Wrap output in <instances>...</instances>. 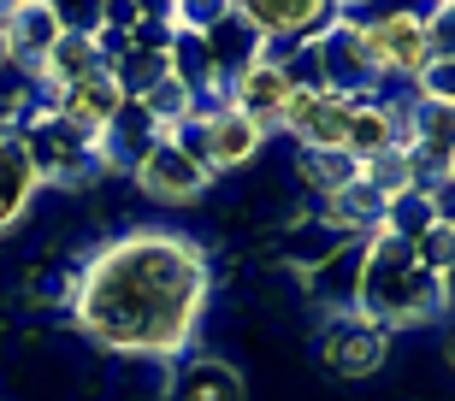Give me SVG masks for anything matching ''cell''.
Listing matches in <instances>:
<instances>
[{"label":"cell","instance_id":"obj_13","mask_svg":"<svg viewBox=\"0 0 455 401\" xmlns=\"http://www.w3.org/2000/svg\"><path fill=\"white\" fill-rule=\"evenodd\" d=\"M403 148V100L390 95H361L349 106V130H343V153L349 160H379V153Z\"/></svg>","mask_w":455,"mask_h":401},{"label":"cell","instance_id":"obj_15","mask_svg":"<svg viewBox=\"0 0 455 401\" xmlns=\"http://www.w3.org/2000/svg\"><path fill=\"white\" fill-rule=\"evenodd\" d=\"M101 71H107V59H101V48H95V35L66 30L48 53H42V66L30 71V83H36V95L48 100V95H60V89L84 83V77H101Z\"/></svg>","mask_w":455,"mask_h":401},{"label":"cell","instance_id":"obj_11","mask_svg":"<svg viewBox=\"0 0 455 401\" xmlns=\"http://www.w3.org/2000/svg\"><path fill=\"white\" fill-rule=\"evenodd\" d=\"M202 136H207V171L213 177H225V171H243L260 160V148H267V136L254 130L243 113H231L220 100H202Z\"/></svg>","mask_w":455,"mask_h":401},{"label":"cell","instance_id":"obj_5","mask_svg":"<svg viewBox=\"0 0 455 401\" xmlns=\"http://www.w3.org/2000/svg\"><path fill=\"white\" fill-rule=\"evenodd\" d=\"M124 177H131V189L142 200H154V207H196V200H207V189L220 184L213 171L196 166V160H189L178 142H166V136H160Z\"/></svg>","mask_w":455,"mask_h":401},{"label":"cell","instance_id":"obj_17","mask_svg":"<svg viewBox=\"0 0 455 401\" xmlns=\"http://www.w3.org/2000/svg\"><path fill=\"white\" fill-rule=\"evenodd\" d=\"M42 106H53V113L66 118V124H77V130H89V136H101L107 124H113V113L124 106V89L113 83V77H84V83H71V89H60V95H48Z\"/></svg>","mask_w":455,"mask_h":401},{"label":"cell","instance_id":"obj_9","mask_svg":"<svg viewBox=\"0 0 455 401\" xmlns=\"http://www.w3.org/2000/svg\"><path fill=\"white\" fill-rule=\"evenodd\" d=\"M284 100H290V83H284V71H278V59H267V48H260L254 66H243L231 83H225V106L243 113L260 136H278Z\"/></svg>","mask_w":455,"mask_h":401},{"label":"cell","instance_id":"obj_14","mask_svg":"<svg viewBox=\"0 0 455 401\" xmlns=\"http://www.w3.org/2000/svg\"><path fill=\"white\" fill-rule=\"evenodd\" d=\"M36 195H42V184H36L30 160H24V142H18V124H0V242L30 218Z\"/></svg>","mask_w":455,"mask_h":401},{"label":"cell","instance_id":"obj_16","mask_svg":"<svg viewBox=\"0 0 455 401\" xmlns=\"http://www.w3.org/2000/svg\"><path fill=\"white\" fill-rule=\"evenodd\" d=\"M0 35H6V59L24 66V71H36V66H42V53H48L66 30H60V18H53L48 0H18L12 18L0 24Z\"/></svg>","mask_w":455,"mask_h":401},{"label":"cell","instance_id":"obj_27","mask_svg":"<svg viewBox=\"0 0 455 401\" xmlns=\"http://www.w3.org/2000/svg\"><path fill=\"white\" fill-rule=\"evenodd\" d=\"M136 18H142V12H136V0H101V30H124V35H131Z\"/></svg>","mask_w":455,"mask_h":401},{"label":"cell","instance_id":"obj_12","mask_svg":"<svg viewBox=\"0 0 455 401\" xmlns=\"http://www.w3.org/2000/svg\"><path fill=\"white\" fill-rule=\"evenodd\" d=\"M166 401H249V378L225 354H178L166 372Z\"/></svg>","mask_w":455,"mask_h":401},{"label":"cell","instance_id":"obj_7","mask_svg":"<svg viewBox=\"0 0 455 401\" xmlns=\"http://www.w3.org/2000/svg\"><path fill=\"white\" fill-rule=\"evenodd\" d=\"M349 242H367V236H349L338 218H325L320 207H307V213H296L284 231H278V254H272V260L302 284V278H314L320 266H331Z\"/></svg>","mask_w":455,"mask_h":401},{"label":"cell","instance_id":"obj_21","mask_svg":"<svg viewBox=\"0 0 455 401\" xmlns=\"http://www.w3.org/2000/svg\"><path fill=\"white\" fill-rule=\"evenodd\" d=\"M107 77L136 100V95H148V89L166 77V53H160V48H124L113 66H107Z\"/></svg>","mask_w":455,"mask_h":401},{"label":"cell","instance_id":"obj_25","mask_svg":"<svg viewBox=\"0 0 455 401\" xmlns=\"http://www.w3.org/2000/svg\"><path fill=\"white\" fill-rule=\"evenodd\" d=\"M414 100H438V106H455V59H432V66L414 77Z\"/></svg>","mask_w":455,"mask_h":401},{"label":"cell","instance_id":"obj_1","mask_svg":"<svg viewBox=\"0 0 455 401\" xmlns=\"http://www.w3.org/2000/svg\"><path fill=\"white\" fill-rule=\"evenodd\" d=\"M207 295H213V254L172 224H131L107 236L71 266V325L107 354L160 360L196 349Z\"/></svg>","mask_w":455,"mask_h":401},{"label":"cell","instance_id":"obj_26","mask_svg":"<svg viewBox=\"0 0 455 401\" xmlns=\"http://www.w3.org/2000/svg\"><path fill=\"white\" fill-rule=\"evenodd\" d=\"M48 6H53V18H60V30L89 35L101 24V0H48Z\"/></svg>","mask_w":455,"mask_h":401},{"label":"cell","instance_id":"obj_22","mask_svg":"<svg viewBox=\"0 0 455 401\" xmlns=\"http://www.w3.org/2000/svg\"><path fill=\"white\" fill-rule=\"evenodd\" d=\"M414 260H420L426 271H438V278L455 271V224L450 218H432V224L414 236Z\"/></svg>","mask_w":455,"mask_h":401},{"label":"cell","instance_id":"obj_18","mask_svg":"<svg viewBox=\"0 0 455 401\" xmlns=\"http://www.w3.org/2000/svg\"><path fill=\"white\" fill-rule=\"evenodd\" d=\"M290 171H296L302 195L314 200V207H325L331 195H343V189H349L355 177H361V160H349L343 148H296Z\"/></svg>","mask_w":455,"mask_h":401},{"label":"cell","instance_id":"obj_24","mask_svg":"<svg viewBox=\"0 0 455 401\" xmlns=\"http://www.w3.org/2000/svg\"><path fill=\"white\" fill-rule=\"evenodd\" d=\"M220 18H231V0H172V30L207 35Z\"/></svg>","mask_w":455,"mask_h":401},{"label":"cell","instance_id":"obj_20","mask_svg":"<svg viewBox=\"0 0 455 401\" xmlns=\"http://www.w3.org/2000/svg\"><path fill=\"white\" fill-rule=\"evenodd\" d=\"M136 100L148 106V118H154V124H160V136H172V130H178V124H189V118L202 113V100L189 95V89L178 83V77H160V83H154L148 95H136Z\"/></svg>","mask_w":455,"mask_h":401},{"label":"cell","instance_id":"obj_23","mask_svg":"<svg viewBox=\"0 0 455 401\" xmlns=\"http://www.w3.org/2000/svg\"><path fill=\"white\" fill-rule=\"evenodd\" d=\"M24 301H30V307H66L71 301V266H60V271L30 266L24 271Z\"/></svg>","mask_w":455,"mask_h":401},{"label":"cell","instance_id":"obj_2","mask_svg":"<svg viewBox=\"0 0 455 401\" xmlns=\"http://www.w3.org/2000/svg\"><path fill=\"white\" fill-rule=\"evenodd\" d=\"M355 313L396 331H426L450 313V278L414 260V242L396 231H372L361 242V278H355Z\"/></svg>","mask_w":455,"mask_h":401},{"label":"cell","instance_id":"obj_8","mask_svg":"<svg viewBox=\"0 0 455 401\" xmlns=\"http://www.w3.org/2000/svg\"><path fill=\"white\" fill-rule=\"evenodd\" d=\"M349 106H355V95H338V89H290L278 136H290L296 148H343Z\"/></svg>","mask_w":455,"mask_h":401},{"label":"cell","instance_id":"obj_28","mask_svg":"<svg viewBox=\"0 0 455 401\" xmlns=\"http://www.w3.org/2000/svg\"><path fill=\"white\" fill-rule=\"evenodd\" d=\"M0 66H12V59H6V35H0Z\"/></svg>","mask_w":455,"mask_h":401},{"label":"cell","instance_id":"obj_10","mask_svg":"<svg viewBox=\"0 0 455 401\" xmlns=\"http://www.w3.org/2000/svg\"><path fill=\"white\" fill-rule=\"evenodd\" d=\"M314 53H320V83L338 89V95H379V77L367 66V48H361V30H355L349 18H338L331 30L314 35Z\"/></svg>","mask_w":455,"mask_h":401},{"label":"cell","instance_id":"obj_3","mask_svg":"<svg viewBox=\"0 0 455 401\" xmlns=\"http://www.w3.org/2000/svg\"><path fill=\"white\" fill-rule=\"evenodd\" d=\"M18 142H24V160H30L42 189H89L107 177L101 136L66 124L53 106H42V95H36V113L18 124Z\"/></svg>","mask_w":455,"mask_h":401},{"label":"cell","instance_id":"obj_6","mask_svg":"<svg viewBox=\"0 0 455 401\" xmlns=\"http://www.w3.org/2000/svg\"><path fill=\"white\" fill-rule=\"evenodd\" d=\"M343 0H231V12L249 24L267 48H302L338 24Z\"/></svg>","mask_w":455,"mask_h":401},{"label":"cell","instance_id":"obj_4","mask_svg":"<svg viewBox=\"0 0 455 401\" xmlns=\"http://www.w3.org/2000/svg\"><path fill=\"white\" fill-rule=\"evenodd\" d=\"M314 354H320V366L343 384H367L379 378L390 360V331L385 325H372L349 307V313H325L320 336H314Z\"/></svg>","mask_w":455,"mask_h":401},{"label":"cell","instance_id":"obj_19","mask_svg":"<svg viewBox=\"0 0 455 401\" xmlns=\"http://www.w3.org/2000/svg\"><path fill=\"white\" fill-rule=\"evenodd\" d=\"M202 42H207V59H213V77H220V89L231 83L243 66H254V59H260V48H267V42H260V35H254L236 12L220 18V24H213Z\"/></svg>","mask_w":455,"mask_h":401}]
</instances>
